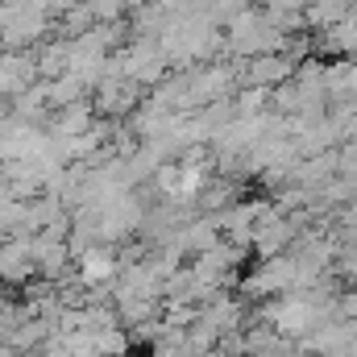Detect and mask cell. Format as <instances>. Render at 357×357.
Returning <instances> with one entry per match:
<instances>
[{"instance_id":"cell-1","label":"cell","mask_w":357,"mask_h":357,"mask_svg":"<svg viewBox=\"0 0 357 357\" xmlns=\"http://www.w3.org/2000/svg\"><path fill=\"white\" fill-rule=\"evenodd\" d=\"M91 112H96V104H88V100H79V104H71V108H59V116L46 125V133L50 137H59V142H71V137H84L91 125Z\"/></svg>"},{"instance_id":"cell-2","label":"cell","mask_w":357,"mask_h":357,"mask_svg":"<svg viewBox=\"0 0 357 357\" xmlns=\"http://www.w3.org/2000/svg\"><path fill=\"white\" fill-rule=\"evenodd\" d=\"M328 357H357V341L354 345H345V349H337V354H328Z\"/></svg>"}]
</instances>
